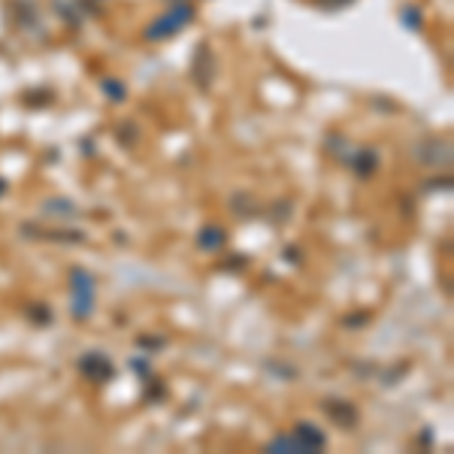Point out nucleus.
<instances>
[{"label":"nucleus","instance_id":"obj_10","mask_svg":"<svg viewBox=\"0 0 454 454\" xmlns=\"http://www.w3.org/2000/svg\"><path fill=\"white\" fill-rule=\"evenodd\" d=\"M230 209H234V215H239V218H251V215H255V200H251L248 197V191H237V194L234 197H230Z\"/></svg>","mask_w":454,"mask_h":454},{"label":"nucleus","instance_id":"obj_2","mask_svg":"<svg viewBox=\"0 0 454 454\" xmlns=\"http://www.w3.org/2000/svg\"><path fill=\"white\" fill-rule=\"evenodd\" d=\"M191 22H194V6L191 4H173V9H167L164 15L155 18V22L143 30V37L149 39V43H164V39L179 34V30H185Z\"/></svg>","mask_w":454,"mask_h":454},{"label":"nucleus","instance_id":"obj_13","mask_svg":"<svg viewBox=\"0 0 454 454\" xmlns=\"http://www.w3.org/2000/svg\"><path fill=\"white\" fill-rule=\"evenodd\" d=\"M46 212L49 215H61V218H73L76 215V206L70 200H46Z\"/></svg>","mask_w":454,"mask_h":454},{"label":"nucleus","instance_id":"obj_9","mask_svg":"<svg viewBox=\"0 0 454 454\" xmlns=\"http://www.w3.org/2000/svg\"><path fill=\"white\" fill-rule=\"evenodd\" d=\"M225 246H227V230L225 227H218V225L200 227V234H197V248L200 251H218Z\"/></svg>","mask_w":454,"mask_h":454},{"label":"nucleus","instance_id":"obj_22","mask_svg":"<svg viewBox=\"0 0 454 454\" xmlns=\"http://www.w3.org/2000/svg\"><path fill=\"white\" fill-rule=\"evenodd\" d=\"M6 188H9V185H6V179H0V197L6 194Z\"/></svg>","mask_w":454,"mask_h":454},{"label":"nucleus","instance_id":"obj_5","mask_svg":"<svg viewBox=\"0 0 454 454\" xmlns=\"http://www.w3.org/2000/svg\"><path fill=\"white\" fill-rule=\"evenodd\" d=\"M76 370L82 372L88 382H97V385H100V382H109L115 376L113 360H109L103 351H85V355L76 360Z\"/></svg>","mask_w":454,"mask_h":454},{"label":"nucleus","instance_id":"obj_8","mask_svg":"<svg viewBox=\"0 0 454 454\" xmlns=\"http://www.w3.org/2000/svg\"><path fill=\"white\" fill-rule=\"evenodd\" d=\"M342 164H348L355 170L358 179H370L379 170V155H376V149H355L351 155H342Z\"/></svg>","mask_w":454,"mask_h":454},{"label":"nucleus","instance_id":"obj_16","mask_svg":"<svg viewBox=\"0 0 454 454\" xmlns=\"http://www.w3.org/2000/svg\"><path fill=\"white\" fill-rule=\"evenodd\" d=\"M421 22H424V18H421V9H415V6H406V9H403V25H406L409 30H418Z\"/></svg>","mask_w":454,"mask_h":454},{"label":"nucleus","instance_id":"obj_11","mask_svg":"<svg viewBox=\"0 0 454 454\" xmlns=\"http://www.w3.org/2000/svg\"><path fill=\"white\" fill-rule=\"evenodd\" d=\"M267 451H279V454H303V448H300V442L294 439V433H291V436H285V433H282V436H276L267 446Z\"/></svg>","mask_w":454,"mask_h":454},{"label":"nucleus","instance_id":"obj_6","mask_svg":"<svg viewBox=\"0 0 454 454\" xmlns=\"http://www.w3.org/2000/svg\"><path fill=\"white\" fill-rule=\"evenodd\" d=\"M215 73H218V64H215V55H212V46L200 43L194 52V67H191V76H194L197 88L209 91L212 82H215Z\"/></svg>","mask_w":454,"mask_h":454},{"label":"nucleus","instance_id":"obj_17","mask_svg":"<svg viewBox=\"0 0 454 454\" xmlns=\"http://www.w3.org/2000/svg\"><path fill=\"white\" fill-rule=\"evenodd\" d=\"M318 9H327V13H336V9H342V6H348L351 0H312Z\"/></svg>","mask_w":454,"mask_h":454},{"label":"nucleus","instance_id":"obj_20","mask_svg":"<svg viewBox=\"0 0 454 454\" xmlns=\"http://www.w3.org/2000/svg\"><path fill=\"white\" fill-rule=\"evenodd\" d=\"M139 346H143V348H160V346H167V339H149V336H139Z\"/></svg>","mask_w":454,"mask_h":454},{"label":"nucleus","instance_id":"obj_14","mask_svg":"<svg viewBox=\"0 0 454 454\" xmlns=\"http://www.w3.org/2000/svg\"><path fill=\"white\" fill-rule=\"evenodd\" d=\"M49 239H58V242H70V246H76V242H85V234H82V230H49Z\"/></svg>","mask_w":454,"mask_h":454},{"label":"nucleus","instance_id":"obj_3","mask_svg":"<svg viewBox=\"0 0 454 454\" xmlns=\"http://www.w3.org/2000/svg\"><path fill=\"white\" fill-rule=\"evenodd\" d=\"M412 158L418 167H430V170H442L451 164V139L448 137H427L421 143L412 146Z\"/></svg>","mask_w":454,"mask_h":454},{"label":"nucleus","instance_id":"obj_4","mask_svg":"<svg viewBox=\"0 0 454 454\" xmlns=\"http://www.w3.org/2000/svg\"><path fill=\"white\" fill-rule=\"evenodd\" d=\"M321 412H324V415L342 430H355L360 424V412H358V406L351 400L327 397V400H321Z\"/></svg>","mask_w":454,"mask_h":454},{"label":"nucleus","instance_id":"obj_21","mask_svg":"<svg viewBox=\"0 0 454 454\" xmlns=\"http://www.w3.org/2000/svg\"><path fill=\"white\" fill-rule=\"evenodd\" d=\"M285 260H288V264H300V248L288 246V248H285Z\"/></svg>","mask_w":454,"mask_h":454},{"label":"nucleus","instance_id":"obj_1","mask_svg":"<svg viewBox=\"0 0 454 454\" xmlns=\"http://www.w3.org/2000/svg\"><path fill=\"white\" fill-rule=\"evenodd\" d=\"M97 303V282L88 270L73 267L70 270V315L76 321H88L94 315Z\"/></svg>","mask_w":454,"mask_h":454},{"label":"nucleus","instance_id":"obj_7","mask_svg":"<svg viewBox=\"0 0 454 454\" xmlns=\"http://www.w3.org/2000/svg\"><path fill=\"white\" fill-rule=\"evenodd\" d=\"M294 439L300 442L303 454H315V451H324L327 448V436L318 424L312 421H297L294 424Z\"/></svg>","mask_w":454,"mask_h":454},{"label":"nucleus","instance_id":"obj_19","mask_svg":"<svg viewBox=\"0 0 454 454\" xmlns=\"http://www.w3.org/2000/svg\"><path fill=\"white\" fill-rule=\"evenodd\" d=\"M448 191L451 188V179L448 176H442V179H430V182H424V191Z\"/></svg>","mask_w":454,"mask_h":454},{"label":"nucleus","instance_id":"obj_23","mask_svg":"<svg viewBox=\"0 0 454 454\" xmlns=\"http://www.w3.org/2000/svg\"><path fill=\"white\" fill-rule=\"evenodd\" d=\"M173 4H182V0H173Z\"/></svg>","mask_w":454,"mask_h":454},{"label":"nucleus","instance_id":"obj_12","mask_svg":"<svg viewBox=\"0 0 454 454\" xmlns=\"http://www.w3.org/2000/svg\"><path fill=\"white\" fill-rule=\"evenodd\" d=\"M100 88H103V94L113 100V103H125V100H127V88L121 85L118 79H103V85H100Z\"/></svg>","mask_w":454,"mask_h":454},{"label":"nucleus","instance_id":"obj_15","mask_svg":"<svg viewBox=\"0 0 454 454\" xmlns=\"http://www.w3.org/2000/svg\"><path fill=\"white\" fill-rule=\"evenodd\" d=\"M27 318L37 321V324H49V321H52V312H49L46 303H34V306L27 309Z\"/></svg>","mask_w":454,"mask_h":454},{"label":"nucleus","instance_id":"obj_18","mask_svg":"<svg viewBox=\"0 0 454 454\" xmlns=\"http://www.w3.org/2000/svg\"><path fill=\"white\" fill-rule=\"evenodd\" d=\"M370 321V312H358V315H348L346 321H342V324L346 327H351V330H358V327H363Z\"/></svg>","mask_w":454,"mask_h":454}]
</instances>
